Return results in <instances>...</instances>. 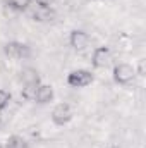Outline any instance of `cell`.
Masks as SVG:
<instances>
[{
    "mask_svg": "<svg viewBox=\"0 0 146 148\" xmlns=\"http://www.w3.org/2000/svg\"><path fill=\"white\" fill-rule=\"evenodd\" d=\"M136 77V67L126 62H120L113 67V81L117 84H129Z\"/></svg>",
    "mask_w": 146,
    "mask_h": 148,
    "instance_id": "cell-1",
    "label": "cell"
},
{
    "mask_svg": "<svg viewBox=\"0 0 146 148\" xmlns=\"http://www.w3.org/2000/svg\"><path fill=\"white\" fill-rule=\"evenodd\" d=\"M93 83V74L88 69H76L67 76V84L71 88H86Z\"/></svg>",
    "mask_w": 146,
    "mask_h": 148,
    "instance_id": "cell-2",
    "label": "cell"
},
{
    "mask_svg": "<svg viewBox=\"0 0 146 148\" xmlns=\"http://www.w3.org/2000/svg\"><path fill=\"white\" fill-rule=\"evenodd\" d=\"M3 52L7 57L10 59H16V60H21V59H26L31 55V50L26 43H21V41H9L5 43L3 47Z\"/></svg>",
    "mask_w": 146,
    "mask_h": 148,
    "instance_id": "cell-3",
    "label": "cell"
},
{
    "mask_svg": "<svg viewBox=\"0 0 146 148\" xmlns=\"http://www.w3.org/2000/svg\"><path fill=\"white\" fill-rule=\"evenodd\" d=\"M72 115H74V112H72V107L69 103H59L52 110V121L57 126H65L67 122H71Z\"/></svg>",
    "mask_w": 146,
    "mask_h": 148,
    "instance_id": "cell-4",
    "label": "cell"
},
{
    "mask_svg": "<svg viewBox=\"0 0 146 148\" xmlns=\"http://www.w3.org/2000/svg\"><path fill=\"white\" fill-rule=\"evenodd\" d=\"M112 62V52L108 47H98L95 48L93 55H91V64L95 69H105Z\"/></svg>",
    "mask_w": 146,
    "mask_h": 148,
    "instance_id": "cell-5",
    "label": "cell"
},
{
    "mask_svg": "<svg viewBox=\"0 0 146 148\" xmlns=\"http://www.w3.org/2000/svg\"><path fill=\"white\" fill-rule=\"evenodd\" d=\"M89 41H91L89 35L86 31H83V29H74L72 33H71V36H69L71 47H72L74 50H77V52L86 50L89 47Z\"/></svg>",
    "mask_w": 146,
    "mask_h": 148,
    "instance_id": "cell-6",
    "label": "cell"
},
{
    "mask_svg": "<svg viewBox=\"0 0 146 148\" xmlns=\"http://www.w3.org/2000/svg\"><path fill=\"white\" fill-rule=\"evenodd\" d=\"M33 100L40 103V105H46L53 100V88L50 84H43L40 83L35 90V95H33Z\"/></svg>",
    "mask_w": 146,
    "mask_h": 148,
    "instance_id": "cell-7",
    "label": "cell"
},
{
    "mask_svg": "<svg viewBox=\"0 0 146 148\" xmlns=\"http://www.w3.org/2000/svg\"><path fill=\"white\" fill-rule=\"evenodd\" d=\"M3 148H29V145H28V141H26L23 136L14 134V136H10V138L5 141Z\"/></svg>",
    "mask_w": 146,
    "mask_h": 148,
    "instance_id": "cell-8",
    "label": "cell"
},
{
    "mask_svg": "<svg viewBox=\"0 0 146 148\" xmlns=\"http://www.w3.org/2000/svg\"><path fill=\"white\" fill-rule=\"evenodd\" d=\"M31 2L33 0H9V7L14 9V10H17V12H23V10H26L29 7Z\"/></svg>",
    "mask_w": 146,
    "mask_h": 148,
    "instance_id": "cell-9",
    "label": "cell"
},
{
    "mask_svg": "<svg viewBox=\"0 0 146 148\" xmlns=\"http://www.w3.org/2000/svg\"><path fill=\"white\" fill-rule=\"evenodd\" d=\"M9 103H10V93L0 88V112H2V110H5Z\"/></svg>",
    "mask_w": 146,
    "mask_h": 148,
    "instance_id": "cell-10",
    "label": "cell"
},
{
    "mask_svg": "<svg viewBox=\"0 0 146 148\" xmlns=\"http://www.w3.org/2000/svg\"><path fill=\"white\" fill-rule=\"evenodd\" d=\"M33 2L36 3L38 7H41V9H50L52 3H53V0H33Z\"/></svg>",
    "mask_w": 146,
    "mask_h": 148,
    "instance_id": "cell-11",
    "label": "cell"
}]
</instances>
